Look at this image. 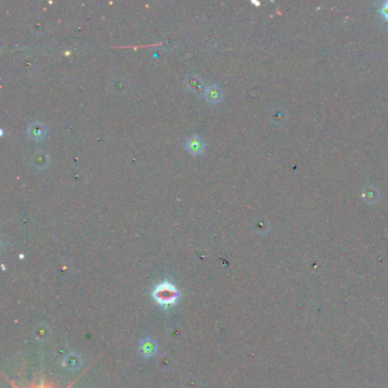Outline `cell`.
<instances>
[{"label": "cell", "mask_w": 388, "mask_h": 388, "mask_svg": "<svg viewBox=\"0 0 388 388\" xmlns=\"http://www.w3.org/2000/svg\"><path fill=\"white\" fill-rule=\"evenodd\" d=\"M186 84L194 94L196 95H203L205 93V84L203 82V79L200 78L197 74H189L186 79Z\"/></svg>", "instance_id": "3957f363"}, {"label": "cell", "mask_w": 388, "mask_h": 388, "mask_svg": "<svg viewBox=\"0 0 388 388\" xmlns=\"http://www.w3.org/2000/svg\"><path fill=\"white\" fill-rule=\"evenodd\" d=\"M31 162L33 166L37 167V169H45V167L48 166V163H49V157L44 152H38L32 155Z\"/></svg>", "instance_id": "8992f818"}, {"label": "cell", "mask_w": 388, "mask_h": 388, "mask_svg": "<svg viewBox=\"0 0 388 388\" xmlns=\"http://www.w3.org/2000/svg\"><path fill=\"white\" fill-rule=\"evenodd\" d=\"M204 97L210 104H217L219 102H221V99L223 97V92L221 88L218 87V85L212 84L205 89Z\"/></svg>", "instance_id": "5b68a950"}, {"label": "cell", "mask_w": 388, "mask_h": 388, "mask_svg": "<svg viewBox=\"0 0 388 388\" xmlns=\"http://www.w3.org/2000/svg\"><path fill=\"white\" fill-rule=\"evenodd\" d=\"M381 12H382V14H384V15L387 17V20H388V3H386V4L384 5V7H382V9H381Z\"/></svg>", "instance_id": "ba28073f"}, {"label": "cell", "mask_w": 388, "mask_h": 388, "mask_svg": "<svg viewBox=\"0 0 388 388\" xmlns=\"http://www.w3.org/2000/svg\"><path fill=\"white\" fill-rule=\"evenodd\" d=\"M155 301L161 305H173L178 300L179 294L175 287L170 282H162L154 290Z\"/></svg>", "instance_id": "6da1fadb"}, {"label": "cell", "mask_w": 388, "mask_h": 388, "mask_svg": "<svg viewBox=\"0 0 388 388\" xmlns=\"http://www.w3.org/2000/svg\"><path fill=\"white\" fill-rule=\"evenodd\" d=\"M186 150L188 151L189 154L197 156L200 155L204 152L205 148V143L202 137L199 136H190L187 138L186 143H185Z\"/></svg>", "instance_id": "7a4b0ae2"}, {"label": "cell", "mask_w": 388, "mask_h": 388, "mask_svg": "<svg viewBox=\"0 0 388 388\" xmlns=\"http://www.w3.org/2000/svg\"><path fill=\"white\" fill-rule=\"evenodd\" d=\"M46 133H47V129L44 124L40 122L32 123L31 126L27 128V135L32 139V140H36V141L42 140V139L46 137Z\"/></svg>", "instance_id": "277c9868"}, {"label": "cell", "mask_w": 388, "mask_h": 388, "mask_svg": "<svg viewBox=\"0 0 388 388\" xmlns=\"http://www.w3.org/2000/svg\"><path fill=\"white\" fill-rule=\"evenodd\" d=\"M12 385H13V384H12ZM13 388H20V387H17V386H15V385H13ZM25 388H56V387H55V386H52V385L47 384V382H42V384L27 386V387H25Z\"/></svg>", "instance_id": "52a82bcc"}]
</instances>
